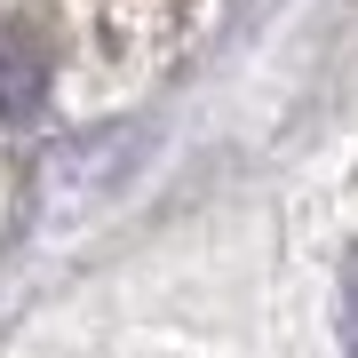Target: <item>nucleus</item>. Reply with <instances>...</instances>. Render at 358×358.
<instances>
[{"instance_id":"f257e3e1","label":"nucleus","mask_w":358,"mask_h":358,"mask_svg":"<svg viewBox=\"0 0 358 358\" xmlns=\"http://www.w3.org/2000/svg\"><path fill=\"white\" fill-rule=\"evenodd\" d=\"M40 96H48V48H40L32 24H8L0 16V128L32 120Z\"/></svg>"},{"instance_id":"f03ea898","label":"nucleus","mask_w":358,"mask_h":358,"mask_svg":"<svg viewBox=\"0 0 358 358\" xmlns=\"http://www.w3.org/2000/svg\"><path fill=\"white\" fill-rule=\"evenodd\" d=\"M343 279H350V287H343V343L358 350V255H350V271H343Z\"/></svg>"}]
</instances>
